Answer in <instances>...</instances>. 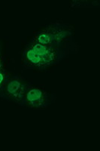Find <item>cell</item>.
<instances>
[{"label": "cell", "instance_id": "6da1fadb", "mask_svg": "<svg viewBox=\"0 0 100 151\" xmlns=\"http://www.w3.org/2000/svg\"><path fill=\"white\" fill-rule=\"evenodd\" d=\"M27 58L32 64H46L52 59V54L43 44H36L27 52Z\"/></svg>", "mask_w": 100, "mask_h": 151}, {"label": "cell", "instance_id": "7a4b0ae2", "mask_svg": "<svg viewBox=\"0 0 100 151\" xmlns=\"http://www.w3.org/2000/svg\"><path fill=\"white\" fill-rule=\"evenodd\" d=\"M42 92L39 89H32L28 93L27 99L31 103H36L41 99Z\"/></svg>", "mask_w": 100, "mask_h": 151}, {"label": "cell", "instance_id": "3957f363", "mask_svg": "<svg viewBox=\"0 0 100 151\" xmlns=\"http://www.w3.org/2000/svg\"><path fill=\"white\" fill-rule=\"evenodd\" d=\"M19 87H20V83L17 81H14L9 84V88H8V91L11 94H14L16 91L18 90Z\"/></svg>", "mask_w": 100, "mask_h": 151}, {"label": "cell", "instance_id": "277c9868", "mask_svg": "<svg viewBox=\"0 0 100 151\" xmlns=\"http://www.w3.org/2000/svg\"><path fill=\"white\" fill-rule=\"evenodd\" d=\"M2 80H3V76H2V74L0 73V84H1V83L2 82Z\"/></svg>", "mask_w": 100, "mask_h": 151}]
</instances>
